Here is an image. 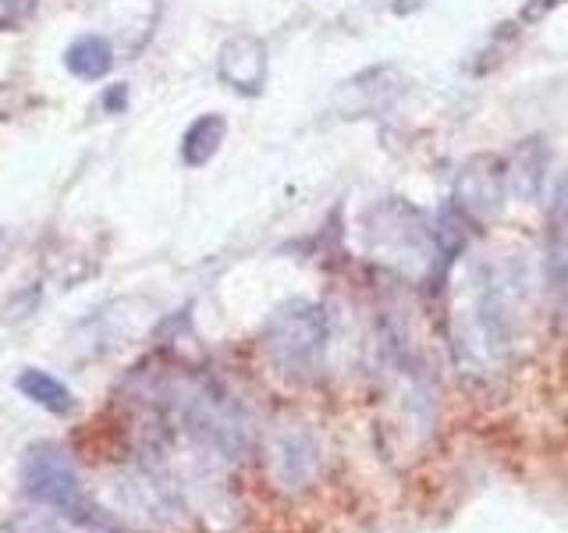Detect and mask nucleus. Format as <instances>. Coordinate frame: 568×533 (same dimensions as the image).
Masks as SVG:
<instances>
[{
  "label": "nucleus",
  "mask_w": 568,
  "mask_h": 533,
  "mask_svg": "<svg viewBox=\"0 0 568 533\" xmlns=\"http://www.w3.org/2000/svg\"><path fill=\"white\" fill-rule=\"evenodd\" d=\"M327 342V316L313 302H292L284 306L271 328H266V349L277 366H310Z\"/></svg>",
  "instance_id": "obj_1"
},
{
  "label": "nucleus",
  "mask_w": 568,
  "mask_h": 533,
  "mask_svg": "<svg viewBox=\"0 0 568 533\" xmlns=\"http://www.w3.org/2000/svg\"><path fill=\"white\" fill-rule=\"evenodd\" d=\"M26 491L58 512H82V487L75 470L58 449H32L26 459Z\"/></svg>",
  "instance_id": "obj_2"
},
{
  "label": "nucleus",
  "mask_w": 568,
  "mask_h": 533,
  "mask_svg": "<svg viewBox=\"0 0 568 533\" xmlns=\"http://www.w3.org/2000/svg\"><path fill=\"white\" fill-rule=\"evenodd\" d=\"M505 168L497 157H473L455 174V203L473 221H490L505 203Z\"/></svg>",
  "instance_id": "obj_3"
},
{
  "label": "nucleus",
  "mask_w": 568,
  "mask_h": 533,
  "mask_svg": "<svg viewBox=\"0 0 568 533\" xmlns=\"http://www.w3.org/2000/svg\"><path fill=\"white\" fill-rule=\"evenodd\" d=\"M266 71H271V58H266V43L253 32H235L227 36L217 50V76L242 97H256L266 86Z\"/></svg>",
  "instance_id": "obj_4"
},
{
  "label": "nucleus",
  "mask_w": 568,
  "mask_h": 533,
  "mask_svg": "<svg viewBox=\"0 0 568 533\" xmlns=\"http://www.w3.org/2000/svg\"><path fill=\"white\" fill-rule=\"evenodd\" d=\"M398 93V71L395 68H369L363 76H355L337 93V107L345 118L377 114L387 107V100Z\"/></svg>",
  "instance_id": "obj_5"
},
{
  "label": "nucleus",
  "mask_w": 568,
  "mask_h": 533,
  "mask_svg": "<svg viewBox=\"0 0 568 533\" xmlns=\"http://www.w3.org/2000/svg\"><path fill=\"white\" fill-rule=\"evenodd\" d=\"M111 64H114V50L100 32H82L64 50V68L75 79H85V82L103 79L106 71H111Z\"/></svg>",
  "instance_id": "obj_6"
},
{
  "label": "nucleus",
  "mask_w": 568,
  "mask_h": 533,
  "mask_svg": "<svg viewBox=\"0 0 568 533\" xmlns=\"http://www.w3.org/2000/svg\"><path fill=\"white\" fill-rule=\"evenodd\" d=\"M224 135H227V121L221 114H200L189 124V132L182 139V160L189 168L206 164V160L221 150Z\"/></svg>",
  "instance_id": "obj_7"
},
{
  "label": "nucleus",
  "mask_w": 568,
  "mask_h": 533,
  "mask_svg": "<svg viewBox=\"0 0 568 533\" xmlns=\"http://www.w3.org/2000/svg\"><path fill=\"white\" fill-rule=\"evenodd\" d=\"M544 139H529L519 147V153L511 157V174H505V182H511V189H519L526 200H537L540 182H544V160L547 150L540 147Z\"/></svg>",
  "instance_id": "obj_8"
},
{
  "label": "nucleus",
  "mask_w": 568,
  "mask_h": 533,
  "mask_svg": "<svg viewBox=\"0 0 568 533\" xmlns=\"http://www.w3.org/2000/svg\"><path fill=\"white\" fill-rule=\"evenodd\" d=\"M18 391H22L26 399H32L36 405L50 409V413H68L71 409V391L64 381L50 378L47 370H22L18 373Z\"/></svg>",
  "instance_id": "obj_9"
},
{
  "label": "nucleus",
  "mask_w": 568,
  "mask_h": 533,
  "mask_svg": "<svg viewBox=\"0 0 568 533\" xmlns=\"http://www.w3.org/2000/svg\"><path fill=\"white\" fill-rule=\"evenodd\" d=\"M103 103H106V107H118V111H121V107H124V86H118V97H114V89H106Z\"/></svg>",
  "instance_id": "obj_10"
},
{
  "label": "nucleus",
  "mask_w": 568,
  "mask_h": 533,
  "mask_svg": "<svg viewBox=\"0 0 568 533\" xmlns=\"http://www.w3.org/2000/svg\"><path fill=\"white\" fill-rule=\"evenodd\" d=\"M4 253H8V239L0 235V260H4Z\"/></svg>",
  "instance_id": "obj_11"
}]
</instances>
